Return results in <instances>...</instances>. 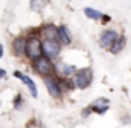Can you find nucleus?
Returning <instances> with one entry per match:
<instances>
[{"instance_id":"nucleus-1","label":"nucleus","mask_w":131,"mask_h":128,"mask_svg":"<svg viewBox=\"0 0 131 128\" xmlns=\"http://www.w3.org/2000/svg\"><path fill=\"white\" fill-rule=\"evenodd\" d=\"M43 50H42V42L37 37H30L27 40V47H25V55L30 58V60H35V58L42 57Z\"/></svg>"},{"instance_id":"nucleus-2","label":"nucleus","mask_w":131,"mask_h":128,"mask_svg":"<svg viewBox=\"0 0 131 128\" xmlns=\"http://www.w3.org/2000/svg\"><path fill=\"white\" fill-rule=\"evenodd\" d=\"M33 68H35L37 73L43 75V77H48V75H51V72L55 70V67L51 65L50 58L45 57V55H43V57H38V58H35V60H33Z\"/></svg>"},{"instance_id":"nucleus-3","label":"nucleus","mask_w":131,"mask_h":128,"mask_svg":"<svg viewBox=\"0 0 131 128\" xmlns=\"http://www.w3.org/2000/svg\"><path fill=\"white\" fill-rule=\"evenodd\" d=\"M42 50L43 55L48 58H57L58 53H60V40L55 38H45L42 42Z\"/></svg>"},{"instance_id":"nucleus-4","label":"nucleus","mask_w":131,"mask_h":128,"mask_svg":"<svg viewBox=\"0 0 131 128\" xmlns=\"http://www.w3.org/2000/svg\"><path fill=\"white\" fill-rule=\"evenodd\" d=\"M93 80V72L90 70V68H81V70L75 72V85L78 86V88H86V86L91 83Z\"/></svg>"},{"instance_id":"nucleus-5","label":"nucleus","mask_w":131,"mask_h":128,"mask_svg":"<svg viewBox=\"0 0 131 128\" xmlns=\"http://www.w3.org/2000/svg\"><path fill=\"white\" fill-rule=\"evenodd\" d=\"M116 38H118V33H116L115 30H105V32L101 33V37H100V45H101L103 48H110Z\"/></svg>"},{"instance_id":"nucleus-6","label":"nucleus","mask_w":131,"mask_h":128,"mask_svg":"<svg viewBox=\"0 0 131 128\" xmlns=\"http://www.w3.org/2000/svg\"><path fill=\"white\" fill-rule=\"evenodd\" d=\"M45 85H47V88H48V92H50V95L51 96H60L61 95V88H60V85H58V82H55V78H51L50 75L48 77H45Z\"/></svg>"},{"instance_id":"nucleus-7","label":"nucleus","mask_w":131,"mask_h":128,"mask_svg":"<svg viewBox=\"0 0 131 128\" xmlns=\"http://www.w3.org/2000/svg\"><path fill=\"white\" fill-rule=\"evenodd\" d=\"M108 108H110V102L106 98H96L91 103V110L95 113H105Z\"/></svg>"},{"instance_id":"nucleus-8","label":"nucleus","mask_w":131,"mask_h":128,"mask_svg":"<svg viewBox=\"0 0 131 128\" xmlns=\"http://www.w3.org/2000/svg\"><path fill=\"white\" fill-rule=\"evenodd\" d=\"M15 77L17 78H20V80L23 82L27 86H28V90H30V93H32L33 96H37L38 93H37V86H35V83L32 82V78H28L27 75H23V73H20V72H15Z\"/></svg>"},{"instance_id":"nucleus-9","label":"nucleus","mask_w":131,"mask_h":128,"mask_svg":"<svg viewBox=\"0 0 131 128\" xmlns=\"http://www.w3.org/2000/svg\"><path fill=\"white\" fill-rule=\"evenodd\" d=\"M40 32H42L43 38H55V40H58V27H55V25H45Z\"/></svg>"},{"instance_id":"nucleus-10","label":"nucleus","mask_w":131,"mask_h":128,"mask_svg":"<svg viewBox=\"0 0 131 128\" xmlns=\"http://www.w3.org/2000/svg\"><path fill=\"white\" fill-rule=\"evenodd\" d=\"M55 72H57L60 77H70V75H73L75 73V68L73 67H70V65H65V63H58V65H55Z\"/></svg>"},{"instance_id":"nucleus-11","label":"nucleus","mask_w":131,"mask_h":128,"mask_svg":"<svg viewBox=\"0 0 131 128\" xmlns=\"http://www.w3.org/2000/svg\"><path fill=\"white\" fill-rule=\"evenodd\" d=\"M25 47H27V38H23V37L15 38V42L12 43V48H13V53H15V55L25 53Z\"/></svg>"},{"instance_id":"nucleus-12","label":"nucleus","mask_w":131,"mask_h":128,"mask_svg":"<svg viewBox=\"0 0 131 128\" xmlns=\"http://www.w3.org/2000/svg\"><path fill=\"white\" fill-rule=\"evenodd\" d=\"M58 40H60L61 43H65V45L71 43V35H70V32L67 30V27H65V25L58 27Z\"/></svg>"},{"instance_id":"nucleus-13","label":"nucleus","mask_w":131,"mask_h":128,"mask_svg":"<svg viewBox=\"0 0 131 128\" xmlns=\"http://www.w3.org/2000/svg\"><path fill=\"white\" fill-rule=\"evenodd\" d=\"M48 0H30V8L33 12H42V10L47 7Z\"/></svg>"},{"instance_id":"nucleus-14","label":"nucleus","mask_w":131,"mask_h":128,"mask_svg":"<svg viewBox=\"0 0 131 128\" xmlns=\"http://www.w3.org/2000/svg\"><path fill=\"white\" fill-rule=\"evenodd\" d=\"M123 47H125V38L118 35V38H116L115 42H113V45L110 47V50H111L113 53H119V52L123 50Z\"/></svg>"},{"instance_id":"nucleus-15","label":"nucleus","mask_w":131,"mask_h":128,"mask_svg":"<svg viewBox=\"0 0 131 128\" xmlns=\"http://www.w3.org/2000/svg\"><path fill=\"white\" fill-rule=\"evenodd\" d=\"M85 15H86L88 18H93V20H98V18H103L101 12H98V10L91 8V7H86V8H85Z\"/></svg>"},{"instance_id":"nucleus-16","label":"nucleus","mask_w":131,"mask_h":128,"mask_svg":"<svg viewBox=\"0 0 131 128\" xmlns=\"http://www.w3.org/2000/svg\"><path fill=\"white\" fill-rule=\"evenodd\" d=\"M3 77H5V70H2V68H0V80H2Z\"/></svg>"},{"instance_id":"nucleus-17","label":"nucleus","mask_w":131,"mask_h":128,"mask_svg":"<svg viewBox=\"0 0 131 128\" xmlns=\"http://www.w3.org/2000/svg\"><path fill=\"white\" fill-rule=\"evenodd\" d=\"M2 55H3V47L0 45V57H2Z\"/></svg>"}]
</instances>
